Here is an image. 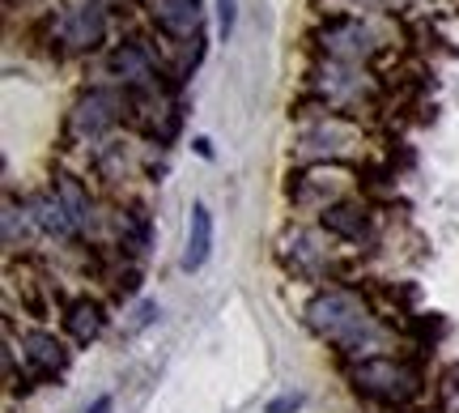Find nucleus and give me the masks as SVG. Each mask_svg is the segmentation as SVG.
I'll return each mask as SVG.
<instances>
[{
	"label": "nucleus",
	"mask_w": 459,
	"mask_h": 413,
	"mask_svg": "<svg viewBox=\"0 0 459 413\" xmlns=\"http://www.w3.org/2000/svg\"><path fill=\"white\" fill-rule=\"evenodd\" d=\"M302 324L332 346L349 363H366L378 354H400L395 349V324L378 312L370 294H361L353 286H319L311 298L302 303Z\"/></svg>",
	"instance_id": "nucleus-1"
},
{
	"label": "nucleus",
	"mask_w": 459,
	"mask_h": 413,
	"mask_svg": "<svg viewBox=\"0 0 459 413\" xmlns=\"http://www.w3.org/2000/svg\"><path fill=\"white\" fill-rule=\"evenodd\" d=\"M383 99H387V82L370 65H341V60H319L315 56L298 102H311V107H324V111H341V116L361 119L378 111Z\"/></svg>",
	"instance_id": "nucleus-2"
},
{
	"label": "nucleus",
	"mask_w": 459,
	"mask_h": 413,
	"mask_svg": "<svg viewBox=\"0 0 459 413\" xmlns=\"http://www.w3.org/2000/svg\"><path fill=\"white\" fill-rule=\"evenodd\" d=\"M358 256L361 251L341 243L324 222H298L277 239L281 268L298 281H315V290L319 286H341Z\"/></svg>",
	"instance_id": "nucleus-3"
},
{
	"label": "nucleus",
	"mask_w": 459,
	"mask_h": 413,
	"mask_svg": "<svg viewBox=\"0 0 459 413\" xmlns=\"http://www.w3.org/2000/svg\"><path fill=\"white\" fill-rule=\"evenodd\" d=\"M370 149V136L361 128V119L341 116V111H324V107H311V102H298L294 111V136H290V154L302 163H353V158H366Z\"/></svg>",
	"instance_id": "nucleus-4"
},
{
	"label": "nucleus",
	"mask_w": 459,
	"mask_h": 413,
	"mask_svg": "<svg viewBox=\"0 0 459 413\" xmlns=\"http://www.w3.org/2000/svg\"><path fill=\"white\" fill-rule=\"evenodd\" d=\"M344 380L361 400H370L378 409H409L426 392V371L409 354H378L366 363H349Z\"/></svg>",
	"instance_id": "nucleus-5"
},
{
	"label": "nucleus",
	"mask_w": 459,
	"mask_h": 413,
	"mask_svg": "<svg viewBox=\"0 0 459 413\" xmlns=\"http://www.w3.org/2000/svg\"><path fill=\"white\" fill-rule=\"evenodd\" d=\"M285 197H290L298 217L319 222L328 209L361 197V171L358 166H344V163H302L290 171Z\"/></svg>",
	"instance_id": "nucleus-6"
},
{
	"label": "nucleus",
	"mask_w": 459,
	"mask_h": 413,
	"mask_svg": "<svg viewBox=\"0 0 459 413\" xmlns=\"http://www.w3.org/2000/svg\"><path fill=\"white\" fill-rule=\"evenodd\" d=\"M311 51L319 60H341V65H370L387 51V39L378 26L361 13H324L311 26Z\"/></svg>",
	"instance_id": "nucleus-7"
},
{
	"label": "nucleus",
	"mask_w": 459,
	"mask_h": 413,
	"mask_svg": "<svg viewBox=\"0 0 459 413\" xmlns=\"http://www.w3.org/2000/svg\"><path fill=\"white\" fill-rule=\"evenodd\" d=\"M48 31L60 56H90L111 34V9L107 0H65L48 13Z\"/></svg>",
	"instance_id": "nucleus-8"
},
{
	"label": "nucleus",
	"mask_w": 459,
	"mask_h": 413,
	"mask_svg": "<svg viewBox=\"0 0 459 413\" xmlns=\"http://www.w3.org/2000/svg\"><path fill=\"white\" fill-rule=\"evenodd\" d=\"M128 119V90L119 85H90L77 94L73 111H68V136L85 141V145H102L111 133Z\"/></svg>",
	"instance_id": "nucleus-9"
},
{
	"label": "nucleus",
	"mask_w": 459,
	"mask_h": 413,
	"mask_svg": "<svg viewBox=\"0 0 459 413\" xmlns=\"http://www.w3.org/2000/svg\"><path fill=\"white\" fill-rule=\"evenodd\" d=\"M9 349L17 354L26 383H56L73 366V341L56 329H22V337L9 329Z\"/></svg>",
	"instance_id": "nucleus-10"
},
{
	"label": "nucleus",
	"mask_w": 459,
	"mask_h": 413,
	"mask_svg": "<svg viewBox=\"0 0 459 413\" xmlns=\"http://www.w3.org/2000/svg\"><path fill=\"white\" fill-rule=\"evenodd\" d=\"M107 68H111V77L119 90H179V85L166 82V68L162 60H158V51H153V43L149 39H141V34H128V39H119L111 48V56H107Z\"/></svg>",
	"instance_id": "nucleus-11"
},
{
	"label": "nucleus",
	"mask_w": 459,
	"mask_h": 413,
	"mask_svg": "<svg viewBox=\"0 0 459 413\" xmlns=\"http://www.w3.org/2000/svg\"><path fill=\"white\" fill-rule=\"evenodd\" d=\"M51 188H56V197H60V205L68 209V217H73V226H77V239H82V248H94L102 239V214H99V200H94V192H90V183H82L77 175H68V171H60L56 180H51Z\"/></svg>",
	"instance_id": "nucleus-12"
},
{
	"label": "nucleus",
	"mask_w": 459,
	"mask_h": 413,
	"mask_svg": "<svg viewBox=\"0 0 459 413\" xmlns=\"http://www.w3.org/2000/svg\"><path fill=\"white\" fill-rule=\"evenodd\" d=\"M60 324H65V337L73 346H94L111 324V307L94 294H77L60 307Z\"/></svg>",
	"instance_id": "nucleus-13"
},
{
	"label": "nucleus",
	"mask_w": 459,
	"mask_h": 413,
	"mask_svg": "<svg viewBox=\"0 0 459 413\" xmlns=\"http://www.w3.org/2000/svg\"><path fill=\"white\" fill-rule=\"evenodd\" d=\"M319 222H324L341 243H349V248H358V251L370 248V243H375V234H378L375 209H370L361 197H353V200H344V205H336V209H328Z\"/></svg>",
	"instance_id": "nucleus-14"
},
{
	"label": "nucleus",
	"mask_w": 459,
	"mask_h": 413,
	"mask_svg": "<svg viewBox=\"0 0 459 413\" xmlns=\"http://www.w3.org/2000/svg\"><path fill=\"white\" fill-rule=\"evenodd\" d=\"M115 248L124 260H145L153 248V214L145 205H128L115 214Z\"/></svg>",
	"instance_id": "nucleus-15"
},
{
	"label": "nucleus",
	"mask_w": 459,
	"mask_h": 413,
	"mask_svg": "<svg viewBox=\"0 0 459 413\" xmlns=\"http://www.w3.org/2000/svg\"><path fill=\"white\" fill-rule=\"evenodd\" d=\"M30 205H34L39 231H43V239H48V243H60V248H82V239H77V226H73L68 209L60 205L56 188H43L39 197H30Z\"/></svg>",
	"instance_id": "nucleus-16"
},
{
	"label": "nucleus",
	"mask_w": 459,
	"mask_h": 413,
	"mask_svg": "<svg viewBox=\"0 0 459 413\" xmlns=\"http://www.w3.org/2000/svg\"><path fill=\"white\" fill-rule=\"evenodd\" d=\"M209 256H213V214H209L204 200H196L192 217H187V243H183L179 268L183 273H200V268L209 265Z\"/></svg>",
	"instance_id": "nucleus-17"
},
{
	"label": "nucleus",
	"mask_w": 459,
	"mask_h": 413,
	"mask_svg": "<svg viewBox=\"0 0 459 413\" xmlns=\"http://www.w3.org/2000/svg\"><path fill=\"white\" fill-rule=\"evenodd\" d=\"M149 13L158 31L170 39H196L200 34V0H149Z\"/></svg>",
	"instance_id": "nucleus-18"
},
{
	"label": "nucleus",
	"mask_w": 459,
	"mask_h": 413,
	"mask_svg": "<svg viewBox=\"0 0 459 413\" xmlns=\"http://www.w3.org/2000/svg\"><path fill=\"white\" fill-rule=\"evenodd\" d=\"M34 239H43V231H39V217H34L30 197L17 200L13 192H9V197H4V248L26 251Z\"/></svg>",
	"instance_id": "nucleus-19"
},
{
	"label": "nucleus",
	"mask_w": 459,
	"mask_h": 413,
	"mask_svg": "<svg viewBox=\"0 0 459 413\" xmlns=\"http://www.w3.org/2000/svg\"><path fill=\"white\" fill-rule=\"evenodd\" d=\"M158 315H162V307L153 303V298H141L136 307L128 312V320H124V329H119V337L124 341H132V337H141V332L149 329V324H158Z\"/></svg>",
	"instance_id": "nucleus-20"
},
{
	"label": "nucleus",
	"mask_w": 459,
	"mask_h": 413,
	"mask_svg": "<svg viewBox=\"0 0 459 413\" xmlns=\"http://www.w3.org/2000/svg\"><path fill=\"white\" fill-rule=\"evenodd\" d=\"M213 4H217V39L230 43L234 26H238V0H213Z\"/></svg>",
	"instance_id": "nucleus-21"
},
{
	"label": "nucleus",
	"mask_w": 459,
	"mask_h": 413,
	"mask_svg": "<svg viewBox=\"0 0 459 413\" xmlns=\"http://www.w3.org/2000/svg\"><path fill=\"white\" fill-rule=\"evenodd\" d=\"M302 405H307V392H281L277 400L264 405V413H298Z\"/></svg>",
	"instance_id": "nucleus-22"
},
{
	"label": "nucleus",
	"mask_w": 459,
	"mask_h": 413,
	"mask_svg": "<svg viewBox=\"0 0 459 413\" xmlns=\"http://www.w3.org/2000/svg\"><path fill=\"white\" fill-rule=\"evenodd\" d=\"M85 413H115V397L111 392H102V397H94V405H90Z\"/></svg>",
	"instance_id": "nucleus-23"
},
{
	"label": "nucleus",
	"mask_w": 459,
	"mask_h": 413,
	"mask_svg": "<svg viewBox=\"0 0 459 413\" xmlns=\"http://www.w3.org/2000/svg\"><path fill=\"white\" fill-rule=\"evenodd\" d=\"M192 145H196V154H200V158H213V141H209V136H196Z\"/></svg>",
	"instance_id": "nucleus-24"
},
{
	"label": "nucleus",
	"mask_w": 459,
	"mask_h": 413,
	"mask_svg": "<svg viewBox=\"0 0 459 413\" xmlns=\"http://www.w3.org/2000/svg\"><path fill=\"white\" fill-rule=\"evenodd\" d=\"M9 4H17V0H9Z\"/></svg>",
	"instance_id": "nucleus-25"
}]
</instances>
